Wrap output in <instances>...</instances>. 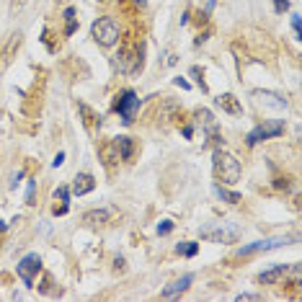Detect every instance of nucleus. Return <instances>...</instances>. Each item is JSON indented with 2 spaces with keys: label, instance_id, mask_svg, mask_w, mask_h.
<instances>
[{
  "label": "nucleus",
  "instance_id": "1",
  "mask_svg": "<svg viewBox=\"0 0 302 302\" xmlns=\"http://www.w3.org/2000/svg\"><path fill=\"white\" fill-rule=\"evenodd\" d=\"M212 160H215V176L220 178L222 184H238L240 181V160L232 158L230 152H222V150H215V155H212Z\"/></svg>",
  "mask_w": 302,
  "mask_h": 302
},
{
  "label": "nucleus",
  "instance_id": "2",
  "mask_svg": "<svg viewBox=\"0 0 302 302\" xmlns=\"http://www.w3.org/2000/svg\"><path fill=\"white\" fill-rule=\"evenodd\" d=\"M116 67L124 75L142 70V47L140 44H121L119 54H116Z\"/></svg>",
  "mask_w": 302,
  "mask_h": 302
},
{
  "label": "nucleus",
  "instance_id": "3",
  "mask_svg": "<svg viewBox=\"0 0 302 302\" xmlns=\"http://www.w3.org/2000/svg\"><path fill=\"white\" fill-rule=\"evenodd\" d=\"M91 34H93V39L101 44V47H114V44L119 41V26H116V21L109 18V16L93 21Z\"/></svg>",
  "mask_w": 302,
  "mask_h": 302
},
{
  "label": "nucleus",
  "instance_id": "4",
  "mask_svg": "<svg viewBox=\"0 0 302 302\" xmlns=\"http://www.w3.org/2000/svg\"><path fill=\"white\" fill-rule=\"evenodd\" d=\"M140 109V98H137V93L134 91H121V93H116V98H114V111H119V116H121V121L124 124H132V119H134V111Z\"/></svg>",
  "mask_w": 302,
  "mask_h": 302
},
{
  "label": "nucleus",
  "instance_id": "5",
  "mask_svg": "<svg viewBox=\"0 0 302 302\" xmlns=\"http://www.w3.org/2000/svg\"><path fill=\"white\" fill-rule=\"evenodd\" d=\"M201 238L212 240V243H235L238 240V227L225 225V222H217V225L201 227Z\"/></svg>",
  "mask_w": 302,
  "mask_h": 302
},
{
  "label": "nucleus",
  "instance_id": "6",
  "mask_svg": "<svg viewBox=\"0 0 302 302\" xmlns=\"http://www.w3.org/2000/svg\"><path fill=\"white\" fill-rule=\"evenodd\" d=\"M16 271H18L21 279H24L26 287H34V282H37V274L41 271V256H37V253L24 256V259H21V264L16 266Z\"/></svg>",
  "mask_w": 302,
  "mask_h": 302
},
{
  "label": "nucleus",
  "instance_id": "7",
  "mask_svg": "<svg viewBox=\"0 0 302 302\" xmlns=\"http://www.w3.org/2000/svg\"><path fill=\"white\" fill-rule=\"evenodd\" d=\"M282 132H284V124H282V121H271V124H259V127H256V129L248 134V140H245V142H248L251 148H253V145H259L261 140L279 137Z\"/></svg>",
  "mask_w": 302,
  "mask_h": 302
},
{
  "label": "nucleus",
  "instance_id": "8",
  "mask_svg": "<svg viewBox=\"0 0 302 302\" xmlns=\"http://www.w3.org/2000/svg\"><path fill=\"white\" fill-rule=\"evenodd\" d=\"M96 189V178L91 173H77L75 176V181H73V194L75 196H83L88 191H93Z\"/></svg>",
  "mask_w": 302,
  "mask_h": 302
},
{
  "label": "nucleus",
  "instance_id": "9",
  "mask_svg": "<svg viewBox=\"0 0 302 302\" xmlns=\"http://www.w3.org/2000/svg\"><path fill=\"white\" fill-rule=\"evenodd\" d=\"M191 282H194V276H191V274H184L181 279H176V282H171V284H168V287L163 289V297H165V300L178 297L181 292H186V289H189V284H191Z\"/></svg>",
  "mask_w": 302,
  "mask_h": 302
},
{
  "label": "nucleus",
  "instance_id": "10",
  "mask_svg": "<svg viewBox=\"0 0 302 302\" xmlns=\"http://www.w3.org/2000/svg\"><path fill=\"white\" fill-rule=\"evenodd\" d=\"M287 271H289V266H287V264H279V266H274V268H268V271H261V274H259V282H261V284H279V282L287 276Z\"/></svg>",
  "mask_w": 302,
  "mask_h": 302
},
{
  "label": "nucleus",
  "instance_id": "11",
  "mask_svg": "<svg viewBox=\"0 0 302 302\" xmlns=\"http://www.w3.org/2000/svg\"><path fill=\"white\" fill-rule=\"evenodd\" d=\"M279 245H287V240H259V243H251V245H243L238 251V256H251L256 251H271V248H279Z\"/></svg>",
  "mask_w": 302,
  "mask_h": 302
},
{
  "label": "nucleus",
  "instance_id": "12",
  "mask_svg": "<svg viewBox=\"0 0 302 302\" xmlns=\"http://www.w3.org/2000/svg\"><path fill=\"white\" fill-rule=\"evenodd\" d=\"M217 106H220L222 111H227L230 116H240V114H243V106L238 104V98H235L232 93H222V96H217Z\"/></svg>",
  "mask_w": 302,
  "mask_h": 302
},
{
  "label": "nucleus",
  "instance_id": "13",
  "mask_svg": "<svg viewBox=\"0 0 302 302\" xmlns=\"http://www.w3.org/2000/svg\"><path fill=\"white\" fill-rule=\"evenodd\" d=\"M18 44H21V34H13V39H10L5 44V49L0 52V73H5V67L10 65V60H13V52H16Z\"/></svg>",
  "mask_w": 302,
  "mask_h": 302
},
{
  "label": "nucleus",
  "instance_id": "14",
  "mask_svg": "<svg viewBox=\"0 0 302 302\" xmlns=\"http://www.w3.org/2000/svg\"><path fill=\"white\" fill-rule=\"evenodd\" d=\"M114 148H116V152L121 155V160H132V155H134V142H132V137L121 134V137L114 140Z\"/></svg>",
  "mask_w": 302,
  "mask_h": 302
},
{
  "label": "nucleus",
  "instance_id": "15",
  "mask_svg": "<svg viewBox=\"0 0 302 302\" xmlns=\"http://www.w3.org/2000/svg\"><path fill=\"white\" fill-rule=\"evenodd\" d=\"M77 111L83 114V124L88 127V129H96V127H101V116L96 114V111L91 109V106H85V104H77Z\"/></svg>",
  "mask_w": 302,
  "mask_h": 302
},
{
  "label": "nucleus",
  "instance_id": "16",
  "mask_svg": "<svg viewBox=\"0 0 302 302\" xmlns=\"http://www.w3.org/2000/svg\"><path fill=\"white\" fill-rule=\"evenodd\" d=\"M83 222H88V225H104V222H109V212L106 209H91L83 215Z\"/></svg>",
  "mask_w": 302,
  "mask_h": 302
},
{
  "label": "nucleus",
  "instance_id": "17",
  "mask_svg": "<svg viewBox=\"0 0 302 302\" xmlns=\"http://www.w3.org/2000/svg\"><path fill=\"white\" fill-rule=\"evenodd\" d=\"M253 96L259 98V101H266V104H268V106H274V109H284V106H287V104H284V98H279L276 93H268V91H256Z\"/></svg>",
  "mask_w": 302,
  "mask_h": 302
},
{
  "label": "nucleus",
  "instance_id": "18",
  "mask_svg": "<svg viewBox=\"0 0 302 302\" xmlns=\"http://www.w3.org/2000/svg\"><path fill=\"white\" fill-rule=\"evenodd\" d=\"M65 37H73L77 29V10L75 8H65Z\"/></svg>",
  "mask_w": 302,
  "mask_h": 302
},
{
  "label": "nucleus",
  "instance_id": "19",
  "mask_svg": "<svg viewBox=\"0 0 302 302\" xmlns=\"http://www.w3.org/2000/svg\"><path fill=\"white\" fill-rule=\"evenodd\" d=\"M215 191H217L220 199H225L227 204H238V201H240V194H238V191H227V189H222V186H217Z\"/></svg>",
  "mask_w": 302,
  "mask_h": 302
},
{
  "label": "nucleus",
  "instance_id": "20",
  "mask_svg": "<svg viewBox=\"0 0 302 302\" xmlns=\"http://www.w3.org/2000/svg\"><path fill=\"white\" fill-rule=\"evenodd\" d=\"M199 251V243H178L176 245V253H184V256H196Z\"/></svg>",
  "mask_w": 302,
  "mask_h": 302
},
{
  "label": "nucleus",
  "instance_id": "21",
  "mask_svg": "<svg viewBox=\"0 0 302 302\" xmlns=\"http://www.w3.org/2000/svg\"><path fill=\"white\" fill-rule=\"evenodd\" d=\"M54 199H60L62 204H67V201H70V189H67V186H60L57 191H54Z\"/></svg>",
  "mask_w": 302,
  "mask_h": 302
},
{
  "label": "nucleus",
  "instance_id": "22",
  "mask_svg": "<svg viewBox=\"0 0 302 302\" xmlns=\"http://www.w3.org/2000/svg\"><path fill=\"white\" fill-rule=\"evenodd\" d=\"M196 116H199L201 121H204L207 127H215V119H212V114H209L207 109H199V111H196Z\"/></svg>",
  "mask_w": 302,
  "mask_h": 302
},
{
  "label": "nucleus",
  "instance_id": "23",
  "mask_svg": "<svg viewBox=\"0 0 302 302\" xmlns=\"http://www.w3.org/2000/svg\"><path fill=\"white\" fill-rule=\"evenodd\" d=\"M171 230H173V222L171 220H165V222H160V225H158V235H168Z\"/></svg>",
  "mask_w": 302,
  "mask_h": 302
},
{
  "label": "nucleus",
  "instance_id": "24",
  "mask_svg": "<svg viewBox=\"0 0 302 302\" xmlns=\"http://www.w3.org/2000/svg\"><path fill=\"white\" fill-rule=\"evenodd\" d=\"M29 3V0H10V13H16L18 8H24Z\"/></svg>",
  "mask_w": 302,
  "mask_h": 302
},
{
  "label": "nucleus",
  "instance_id": "25",
  "mask_svg": "<svg viewBox=\"0 0 302 302\" xmlns=\"http://www.w3.org/2000/svg\"><path fill=\"white\" fill-rule=\"evenodd\" d=\"M34 189H37V181H29V194H26L29 204H34Z\"/></svg>",
  "mask_w": 302,
  "mask_h": 302
},
{
  "label": "nucleus",
  "instance_id": "26",
  "mask_svg": "<svg viewBox=\"0 0 302 302\" xmlns=\"http://www.w3.org/2000/svg\"><path fill=\"white\" fill-rule=\"evenodd\" d=\"M274 5H276V10H279V13H284V10L289 8V3H287V0H274Z\"/></svg>",
  "mask_w": 302,
  "mask_h": 302
},
{
  "label": "nucleus",
  "instance_id": "27",
  "mask_svg": "<svg viewBox=\"0 0 302 302\" xmlns=\"http://www.w3.org/2000/svg\"><path fill=\"white\" fill-rule=\"evenodd\" d=\"M62 163H65V152H57V158L52 160V165H54V168H60Z\"/></svg>",
  "mask_w": 302,
  "mask_h": 302
},
{
  "label": "nucleus",
  "instance_id": "28",
  "mask_svg": "<svg viewBox=\"0 0 302 302\" xmlns=\"http://www.w3.org/2000/svg\"><path fill=\"white\" fill-rule=\"evenodd\" d=\"M292 29H295V37L300 39V16H295V18H292Z\"/></svg>",
  "mask_w": 302,
  "mask_h": 302
},
{
  "label": "nucleus",
  "instance_id": "29",
  "mask_svg": "<svg viewBox=\"0 0 302 302\" xmlns=\"http://www.w3.org/2000/svg\"><path fill=\"white\" fill-rule=\"evenodd\" d=\"M21 178H24V171H16V173H13V184H10V186L16 189V186H18V181H21Z\"/></svg>",
  "mask_w": 302,
  "mask_h": 302
},
{
  "label": "nucleus",
  "instance_id": "30",
  "mask_svg": "<svg viewBox=\"0 0 302 302\" xmlns=\"http://www.w3.org/2000/svg\"><path fill=\"white\" fill-rule=\"evenodd\" d=\"M235 300H240V302H243V300H261V297H259V295H245V292H243V295H238Z\"/></svg>",
  "mask_w": 302,
  "mask_h": 302
},
{
  "label": "nucleus",
  "instance_id": "31",
  "mask_svg": "<svg viewBox=\"0 0 302 302\" xmlns=\"http://www.w3.org/2000/svg\"><path fill=\"white\" fill-rule=\"evenodd\" d=\"M184 137L191 140V137H194V129H191V127H184Z\"/></svg>",
  "mask_w": 302,
  "mask_h": 302
},
{
  "label": "nucleus",
  "instance_id": "32",
  "mask_svg": "<svg viewBox=\"0 0 302 302\" xmlns=\"http://www.w3.org/2000/svg\"><path fill=\"white\" fill-rule=\"evenodd\" d=\"M176 85H181V88H189V83L184 80V77H176Z\"/></svg>",
  "mask_w": 302,
  "mask_h": 302
},
{
  "label": "nucleus",
  "instance_id": "33",
  "mask_svg": "<svg viewBox=\"0 0 302 302\" xmlns=\"http://www.w3.org/2000/svg\"><path fill=\"white\" fill-rule=\"evenodd\" d=\"M101 3H111V0H101Z\"/></svg>",
  "mask_w": 302,
  "mask_h": 302
},
{
  "label": "nucleus",
  "instance_id": "34",
  "mask_svg": "<svg viewBox=\"0 0 302 302\" xmlns=\"http://www.w3.org/2000/svg\"><path fill=\"white\" fill-rule=\"evenodd\" d=\"M57 3H62V0H57Z\"/></svg>",
  "mask_w": 302,
  "mask_h": 302
}]
</instances>
